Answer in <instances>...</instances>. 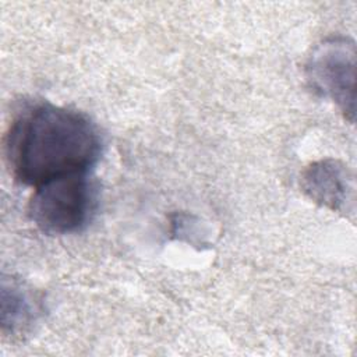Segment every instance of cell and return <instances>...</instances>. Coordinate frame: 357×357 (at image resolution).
Here are the masks:
<instances>
[{"label": "cell", "instance_id": "2", "mask_svg": "<svg viewBox=\"0 0 357 357\" xmlns=\"http://www.w3.org/2000/svg\"><path fill=\"white\" fill-rule=\"evenodd\" d=\"M95 204L96 191L88 174L75 173L35 187L28 215L43 233L70 234L89 223Z\"/></svg>", "mask_w": 357, "mask_h": 357}, {"label": "cell", "instance_id": "5", "mask_svg": "<svg viewBox=\"0 0 357 357\" xmlns=\"http://www.w3.org/2000/svg\"><path fill=\"white\" fill-rule=\"evenodd\" d=\"M39 304L35 296L21 283L11 280L3 283L1 290V324L11 335L24 333L36 321Z\"/></svg>", "mask_w": 357, "mask_h": 357}, {"label": "cell", "instance_id": "4", "mask_svg": "<svg viewBox=\"0 0 357 357\" xmlns=\"http://www.w3.org/2000/svg\"><path fill=\"white\" fill-rule=\"evenodd\" d=\"M301 188L314 202L332 211H347L353 202L354 177L339 160L324 159L311 163L301 174Z\"/></svg>", "mask_w": 357, "mask_h": 357}, {"label": "cell", "instance_id": "1", "mask_svg": "<svg viewBox=\"0 0 357 357\" xmlns=\"http://www.w3.org/2000/svg\"><path fill=\"white\" fill-rule=\"evenodd\" d=\"M100 135L86 116L38 105L11 124L6 158L20 183L38 187L57 177L88 173L100 156Z\"/></svg>", "mask_w": 357, "mask_h": 357}, {"label": "cell", "instance_id": "3", "mask_svg": "<svg viewBox=\"0 0 357 357\" xmlns=\"http://www.w3.org/2000/svg\"><path fill=\"white\" fill-rule=\"evenodd\" d=\"M305 74L310 85L331 99L346 119L356 114V45L347 38H329L308 57Z\"/></svg>", "mask_w": 357, "mask_h": 357}]
</instances>
